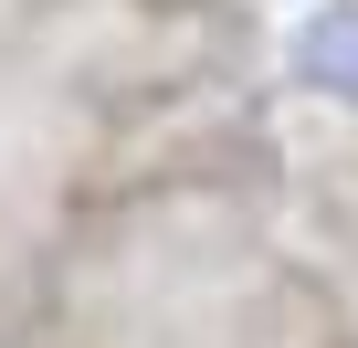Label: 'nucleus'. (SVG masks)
Returning a JSON list of instances; mask_svg holds the SVG:
<instances>
[{
  "label": "nucleus",
  "mask_w": 358,
  "mask_h": 348,
  "mask_svg": "<svg viewBox=\"0 0 358 348\" xmlns=\"http://www.w3.org/2000/svg\"><path fill=\"white\" fill-rule=\"evenodd\" d=\"M285 74L327 106H358V0H316L285 43Z\"/></svg>",
  "instance_id": "f257e3e1"
}]
</instances>
